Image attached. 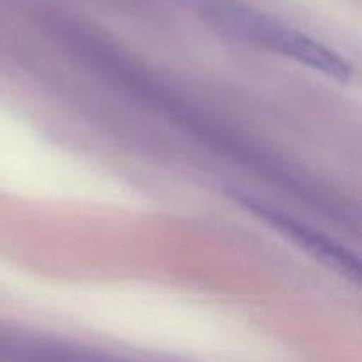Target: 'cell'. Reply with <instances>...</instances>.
I'll return each instance as SVG.
<instances>
[{"label":"cell","instance_id":"cell-2","mask_svg":"<svg viewBox=\"0 0 362 362\" xmlns=\"http://www.w3.org/2000/svg\"><path fill=\"white\" fill-rule=\"evenodd\" d=\"M243 204L250 209L251 212H255L257 216H260L262 219H265L267 223H271L272 228L279 230L281 233H285L286 237H290V240L299 244L303 250L310 251L311 255L318 258V260L324 262L325 265H329L334 271L341 272L346 278L359 279V262L354 255H350L345 247L339 246L338 243H334L329 237L322 235V233L315 232L310 226L303 225V223L296 221L290 216L281 214L278 209H271L265 204H257V202L250 200L247 197L243 198Z\"/></svg>","mask_w":362,"mask_h":362},{"label":"cell","instance_id":"cell-1","mask_svg":"<svg viewBox=\"0 0 362 362\" xmlns=\"http://www.w3.org/2000/svg\"><path fill=\"white\" fill-rule=\"evenodd\" d=\"M202 7L209 21L235 37L290 57L336 80L345 81L352 74L350 64L338 53L253 7L239 4L237 0H204Z\"/></svg>","mask_w":362,"mask_h":362}]
</instances>
